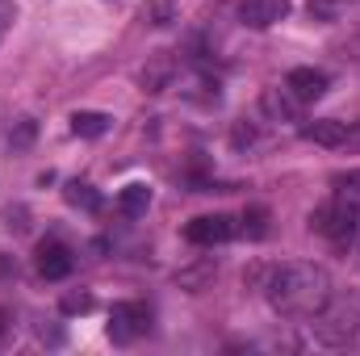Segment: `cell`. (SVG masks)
<instances>
[{
  "label": "cell",
  "mask_w": 360,
  "mask_h": 356,
  "mask_svg": "<svg viewBox=\"0 0 360 356\" xmlns=\"http://www.w3.org/2000/svg\"><path fill=\"white\" fill-rule=\"evenodd\" d=\"M30 139H34V117H21V122H17V130L8 134V143L21 151V147H30Z\"/></svg>",
  "instance_id": "16"
},
{
  "label": "cell",
  "mask_w": 360,
  "mask_h": 356,
  "mask_svg": "<svg viewBox=\"0 0 360 356\" xmlns=\"http://www.w3.org/2000/svg\"><path fill=\"white\" fill-rule=\"evenodd\" d=\"M63 197H68V205H76V210H84V214H96L101 210V193L84 184V180H72L68 189H63Z\"/></svg>",
  "instance_id": "13"
},
{
  "label": "cell",
  "mask_w": 360,
  "mask_h": 356,
  "mask_svg": "<svg viewBox=\"0 0 360 356\" xmlns=\"http://www.w3.org/2000/svg\"><path fill=\"white\" fill-rule=\"evenodd\" d=\"M348 147H360V122H352V130H348Z\"/></svg>",
  "instance_id": "19"
},
{
  "label": "cell",
  "mask_w": 360,
  "mask_h": 356,
  "mask_svg": "<svg viewBox=\"0 0 360 356\" xmlns=\"http://www.w3.org/2000/svg\"><path fill=\"white\" fill-rule=\"evenodd\" d=\"M63 310H68V314H76V310L84 314V310H92V293H72V298H63Z\"/></svg>",
  "instance_id": "18"
},
{
  "label": "cell",
  "mask_w": 360,
  "mask_h": 356,
  "mask_svg": "<svg viewBox=\"0 0 360 356\" xmlns=\"http://www.w3.org/2000/svg\"><path fill=\"white\" fill-rule=\"evenodd\" d=\"M147 331H151V306L147 302H113V310H109V340L113 344H134Z\"/></svg>",
  "instance_id": "3"
},
{
  "label": "cell",
  "mask_w": 360,
  "mask_h": 356,
  "mask_svg": "<svg viewBox=\"0 0 360 356\" xmlns=\"http://www.w3.org/2000/svg\"><path fill=\"white\" fill-rule=\"evenodd\" d=\"M327 4H335V0H310V13H327Z\"/></svg>",
  "instance_id": "20"
},
{
  "label": "cell",
  "mask_w": 360,
  "mask_h": 356,
  "mask_svg": "<svg viewBox=\"0 0 360 356\" xmlns=\"http://www.w3.org/2000/svg\"><path fill=\"white\" fill-rule=\"evenodd\" d=\"M13 21H17V4H13V0H0V42L8 38Z\"/></svg>",
  "instance_id": "17"
},
{
  "label": "cell",
  "mask_w": 360,
  "mask_h": 356,
  "mask_svg": "<svg viewBox=\"0 0 360 356\" xmlns=\"http://www.w3.org/2000/svg\"><path fill=\"white\" fill-rule=\"evenodd\" d=\"M117 210H122L126 218H143V214L151 210V189H147V184H139V180H134V184H126V189L117 193Z\"/></svg>",
  "instance_id": "10"
},
{
  "label": "cell",
  "mask_w": 360,
  "mask_h": 356,
  "mask_svg": "<svg viewBox=\"0 0 360 356\" xmlns=\"http://www.w3.org/2000/svg\"><path fill=\"white\" fill-rule=\"evenodd\" d=\"M285 89L293 92L302 105H310V101H319L327 92V72H319V68H293L285 76Z\"/></svg>",
  "instance_id": "8"
},
{
  "label": "cell",
  "mask_w": 360,
  "mask_h": 356,
  "mask_svg": "<svg viewBox=\"0 0 360 356\" xmlns=\"http://www.w3.org/2000/svg\"><path fill=\"white\" fill-rule=\"evenodd\" d=\"M143 21L155 25V30L172 25V21H176V0H147V4H143Z\"/></svg>",
  "instance_id": "14"
},
{
  "label": "cell",
  "mask_w": 360,
  "mask_h": 356,
  "mask_svg": "<svg viewBox=\"0 0 360 356\" xmlns=\"http://www.w3.org/2000/svg\"><path fill=\"white\" fill-rule=\"evenodd\" d=\"M72 248L68 243H59V239H46V243H38V272L46 276V281H63V276H72Z\"/></svg>",
  "instance_id": "6"
},
{
  "label": "cell",
  "mask_w": 360,
  "mask_h": 356,
  "mask_svg": "<svg viewBox=\"0 0 360 356\" xmlns=\"http://www.w3.org/2000/svg\"><path fill=\"white\" fill-rule=\"evenodd\" d=\"M264 298L281 319H314L331 298V272L323 265H310V260H285L269 272L264 281Z\"/></svg>",
  "instance_id": "1"
},
{
  "label": "cell",
  "mask_w": 360,
  "mask_h": 356,
  "mask_svg": "<svg viewBox=\"0 0 360 356\" xmlns=\"http://www.w3.org/2000/svg\"><path fill=\"white\" fill-rule=\"evenodd\" d=\"M289 17V0H239V21L248 30H272Z\"/></svg>",
  "instance_id": "5"
},
{
  "label": "cell",
  "mask_w": 360,
  "mask_h": 356,
  "mask_svg": "<svg viewBox=\"0 0 360 356\" xmlns=\"http://www.w3.org/2000/svg\"><path fill=\"white\" fill-rule=\"evenodd\" d=\"M264 218H269L264 210H252V214H243V218H239V222H243V227H239V235H252V239H260V235L269 231V227H264Z\"/></svg>",
  "instance_id": "15"
},
{
  "label": "cell",
  "mask_w": 360,
  "mask_h": 356,
  "mask_svg": "<svg viewBox=\"0 0 360 356\" xmlns=\"http://www.w3.org/2000/svg\"><path fill=\"white\" fill-rule=\"evenodd\" d=\"M310 227L340 252H348L360 239V172H344L335 177V193L327 205L314 210Z\"/></svg>",
  "instance_id": "2"
},
{
  "label": "cell",
  "mask_w": 360,
  "mask_h": 356,
  "mask_svg": "<svg viewBox=\"0 0 360 356\" xmlns=\"http://www.w3.org/2000/svg\"><path fill=\"white\" fill-rule=\"evenodd\" d=\"M172 76H176V63H172L168 55H160V59H155L151 68H143V72H139V84H143L147 92H164Z\"/></svg>",
  "instance_id": "11"
},
{
  "label": "cell",
  "mask_w": 360,
  "mask_h": 356,
  "mask_svg": "<svg viewBox=\"0 0 360 356\" xmlns=\"http://www.w3.org/2000/svg\"><path fill=\"white\" fill-rule=\"evenodd\" d=\"M348 130H352V122H335V117L302 122V139L314 147H348Z\"/></svg>",
  "instance_id": "7"
},
{
  "label": "cell",
  "mask_w": 360,
  "mask_h": 356,
  "mask_svg": "<svg viewBox=\"0 0 360 356\" xmlns=\"http://www.w3.org/2000/svg\"><path fill=\"white\" fill-rule=\"evenodd\" d=\"M239 235V222L231 214H201L193 222H184V239L197 248H214V243H231Z\"/></svg>",
  "instance_id": "4"
},
{
  "label": "cell",
  "mask_w": 360,
  "mask_h": 356,
  "mask_svg": "<svg viewBox=\"0 0 360 356\" xmlns=\"http://www.w3.org/2000/svg\"><path fill=\"white\" fill-rule=\"evenodd\" d=\"M264 109H269L272 117L293 122V117H297V109H302V101H297L289 89H269V92H264Z\"/></svg>",
  "instance_id": "12"
},
{
  "label": "cell",
  "mask_w": 360,
  "mask_h": 356,
  "mask_svg": "<svg viewBox=\"0 0 360 356\" xmlns=\"http://www.w3.org/2000/svg\"><path fill=\"white\" fill-rule=\"evenodd\" d=\"M109 126H113L109 113H96V109H76L72 113V134H80V139H101V134H109Z\"/></svg>",
  "instance_id": "9"
}]
</instances>
